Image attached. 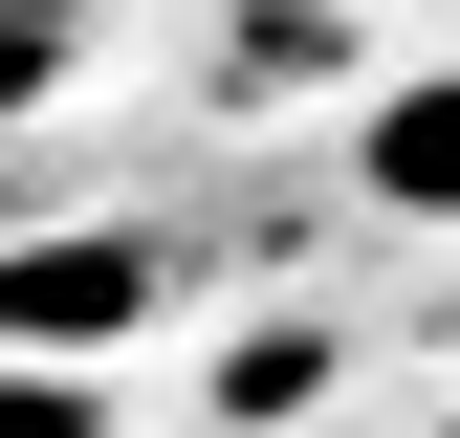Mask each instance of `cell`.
Listing matches in <instances>:
<instances>
[{
    "mask_svg": "<svg viewBox=\"0 0 460 438\" xmlns=\"http://www.w3.org/2000/svg\"><path fill=\"white\" fill-rule=\"evenodd\" d=\"M154 328V241H0V351H44V372H110Z\"/></svg>",
    "mask_w": 460,
    "mask_h": 438,
    "instance_id": "1",
    "label": "cell"
},
{
    "mask_svg": "<svg viewBox=\"0 0 460 438\" xmlns=\"http://www.w3.org/2000/svg\"><path fill=\"white\" fill-rule=\"evenodd\" d=\"M373 197L394 219H460V66H417V88L373 110Z\"/></svg>",
    "mask_w": 460,
    "mask_h": 438,
    "instance_id": "2",
    "label": "cell"
},
{
    "mask_svg": "<svg viewBox=\"0 0 460 438\" xmlns=\"http://www.w3.org/2000/svg\"><path fill=\"white\" fill-rule=\"evenodd\" d=\"M88 44H110V0H0V110H44Z\"/></svg>",
    "mask_w": 460,
    "mask_h": 438,
    "instance_id": "3",
    "label": "cell"
},
{
    "mask_svg": "<svg viewBox=\"0 0 460 438\" xmlns=\"http://www.w3.org/2000/svg\"><path fill=\"white\" fill-rule=\"evenodd\" d=\"M0 438H110L88 372H44V351H0Z\"/></svg>",
    "mask_w": 460,
    "mask_h": 438,
    "instance_id": "4",
    "label": "cell"
}]
</instances>
